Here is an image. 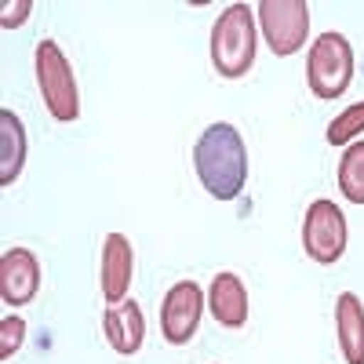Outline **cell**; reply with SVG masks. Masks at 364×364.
<instances>
[{
  "mask_svg": "<svg viewBox=\"0 0 364 364\" xmlns=\"http://www.w3.org/2000/svg\"><path fill=\"white\" fill-rule=\"evenodd\" d=\"M193 168L208 197L215 200H237L248 186V146L240 132L226 120L208 124L193 146Z\"/></svg>",
  "mask_w": 364,
  "mask_h": 364,
  "instance_id": "6da1fadb",
  "label": "cell"
},
{
  "mask_svg": "<svg viewBox=\"0 0 364 364\" xmlns=\"http://www.w3.org/2000/svg\"><path fill=\"white\" fill-rule=\"evenodd\" d=\"M255 8L230 4L211 26V66L219 77L237 80L255 66Z\"/></svg>",
  "mask_w": 364,
  "mask_h": 364,
  "instance_id": "7a4b0ae2",
  "label": "cell"
},
{
  "mask_svg": "<svg viewBox=\"0 0 364 364\" xmlns=\"http://www.w3.org/2000/svg\"><path fill=\"white\" fill-rule=\"evenodd\" d=\"M37 63V87L44 95L48 113L58 120V124H73L80 117V91H77V77L70 70V58L63 55L55 41H41L33 51Z\"/></svg>",
  "mask_w": 364,
  "mask_h": 364,
  "instance_id": "3957f363",
  "label": "cell"
},
{
  "mask_svg": "<svg viewBox=\"0 0 364 364\" xmlns=\"http://www.w3.org/2000/svg\"><path fill=\"white\" fill-rule=\"evenodd\" d=\"M353 80V48L343 33H321L306 55V84L317 99L336 102Z\"/></svg>",
  "mask_w": 364,
  "mask_h": 364,
  "instance_id": "277c9868",
  "label": "cell"
},
{
  "mask_svg": "<svg viewBox=\"0 0 364 364\" xmlns=\"http://www.w3.org/2000/svg\"><path fill=\"white\" fill-rule=\"evenodd\" d=\"M302 252L317 266H336L346 252V215L336 200H314L302 219Z\"/></svg>",
  "mask_w": 364,
  "mask_h": 364,
  "instance_id": "5b68a950",
  "label": "cell"
},
{
  "mask_svg": "<svg viewBox=\"0 0 364 364\" xmlns=\"http://www.w3.org/2000/svg\"><path fill=\"white\" fill-rule=\"evenodd\" d=\"M255 18L262 26V37L273 55H295L306 44L310 33V4L306 0H262L255 8Z\"/></svg>",
  "mask_w": 364,
  "mask_h": 364,
  "instance_id": "8992f818",
  "label": "cell"
},
{
  "mask_svg": "<svg viewBox=\"0 0 364 364\" xmlns=\"http://www.w3.org/2000/svg\"><path fill=\"white\" fill-rule=\"evenodd\" d=\"M200 314H204V291L197 281H178L168 288L164 302H161V336L171 346H186L197 328H200Z\"/></svg>",
  "mask_w": 364,
  "mask_h": 364,
  "instance_id": "52a82bcc",
  "label": "cell"
},
{
  "mask_svg": "<svg viewBox=\"0 0 364 364\" xmlns=\"http://www.w3.org/2000/svg\"><path fill=\"white\" fill-rule=\"evenodd\" d=\"M41 291V262L29 248H8L0 255V299L4 306H29Z\"/></svg>",
  "mask_w": 364,
  "mask_h": 364,
  "instance_id": "ba28073f",
  "label": "cell"
},
{
  "mask_svg": "<svg viewBox=\"0 0 364 364\" xmlns=\"http://www.w3.org/2000/svg\"><path fill=\"white\" fill-rule=\"evenodd\" d=\"M102 299L109 306L128 299V288H132V273H135V252H132V240L124 233H109L102 240Z\"/></svg>",
  "mask_w": 364,
  "mask_h": 364,
  "instance_id": "9c48e42d",
  "label": "cell"
},
{
  "mask_svg": "<svg viewBox=\"0 0 364 364\" xmlns=\"http://www.w3.org/2000/svg\"><path fill=\"white\" fill-rule=\"evenodd\" d=\"M102 331H106V343L120 357L139 353L142 339H146V317L139 310V302L124 299V302H117V306H106L102 310Z\"/></svg>",
  "mask_w": 364,
  "mask_h": 364,
  "instance_id": "30bf717a",
  "label": "cell"
},
{
  "mask_svg": "<svg viewBox=\"0 0 364 364\" xmlns=\"http://www.w3.org/2000/svg\"><path fill=\"white\" fill-rule=\"evenodd\" d=\"M208 310L223 328H245L248 324V288L237 273L223 269L211 277V288H208Z\"/></svg>",
  "mask_w": 364,
  "mask_h": 364,
  "instance_id": "8fae6325",
  "label": "cell"
},
{
  "mask_svg": "<svg viewBox=\"0 0 364 364\" xmlns=\"http://www.w3.org/2000/svg\"><path fill=\"white\" fill-rule=\"evenodd\" d=\"M336 336L346 364H364V302L353 291L336 299Z\"/></svg>",
  "mask_w": 364,
  "mask_h": 364,
  "instance_id": "7c38bea8",
  "label": "cell"
},
{
  "mask_svg": "<svg viewBox=\"0 0 364 364\" xmlns=\"http://www.w3.org/2000/svg\"><path fill=\"white\" fill-rule=\"evenodd\" d=\"M26 168V128L11 109H0V186H11Z\"/></svg>",
  "mask_w": 364,
  "mask_h": 364,
  "instance_id": "4fadbf2b",
  "label": "cell"
},
{
  "mask_svg": "<svg viewBox=\"0 0 364 364\" xmlns=\"http://www.w3.org/2000/svg\"><path fill=\"white\" fill-rule=\"evenodd\" d=\"M339 190L350 204H364V139L346 146L339 161Z\"/></svg>",
  "mask_w": 364,
  "mask_h": 364,
  "instance_id": "5bb4252c",
  "label": "cell"
},
{
  "mask_svg": "<svg viewBox=\"0 0 364 364\" xmlns=\"http://www.w3.org/2000/svg\"><path fill=\"white\" fill-rule=\"evenodd\" d=\"M360 132H364V102H353L350 109H343V113L328 124L324 139H328L331 146H350Z\"/></svg>",
  "mask_w": 364,
  "mask_h": 364,
  "instance_id": "9a60e30c",
  "label": "cell"
},
{
  "mask_svg": "<svg viewBox=\"0 0 364 364\" xmlns=\"http://www.w3.org/2000/svg\"><path fill=\"white\" fill-rule=\"evenodd\" d=\"M22 343H26V321L18 314H8L0 321V360H11Z\"/></svg>",
  "mask_w": 364,
  "mask_h": 364,
  "instance_id": "2e32d148",
  "label": "cell"
},
{
  "mask_svg": "<svg viewBox=\"0 0 364 364\" xmlns=\"http://www.w3.org/2000/svg\"><path fill=\"white\" fill-rule=\"evenodd\" d=\"M29 11H33V0H18V4H4L0 8V26L4 29H15L29 18Z\"/></svg>",
  "mask_w": 364,
  "mask_h": 364,
  "instance_id": "e0dca14e",
  "label": "cell"
}]
</instances>
